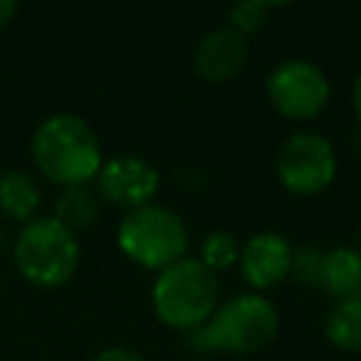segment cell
Segmentation results:
<instances>
[{"label": "cell", "mask_w": 361, "mask_h": 361, "mask_svg": "<svg viewBox=\"0 0 361 361\" xmlns=\"http://www.w3.org/2000/svg\"><path fill=\"white\" fill-rule=\"evenodd\" d=\"M31 152L39 172L65 186H85L102 169V144L93 127L71 113L45 118L31 138Z\"/></svg>", "instance_id": "cell-1"}, {"label": "cell", "mask_w": 361, "mask_h": 361, "mask_svg": "<svg viewBox=\"0 0 361 361\" xmlns=\"http://www.w3.org/2000/svg\"><path fill=\"white\" fill-rule=\"evenodd\" d=\"M276 307L265 296L237 293L228 302H223L203 324L189 330V344L195 350L254 353L276 336Z\"/></svg>", "instance_id": "cell-2"}, {"label": "cell", "mask_w": 361, "mask_h": 361, "mask_svg": "<svg viewBox=\"0 0 361 361\" xmlns=\"http://www.w3.org/2000/svg\"><path fill=\"white\" fill-rule=\"evenodd\" d=\"M217 276L200 259H178L175 265L158 271L152 285L155 316L180 330H195L203 324L217 305Z\"/></svg>", "instance_id": "cell-3"}, {"label": "cell", "mask_w": 361, "mask_h": 361, "mask_svg": "<svg viewBox=\"0 0 361 361\" xmlns=\"http://www.w3.org/2000/svg\"><path fill=\"white\" fill-rule=\"evenodd\" d=\"M189 234L183 220L155 203L130 209L118 220V248L138 265L164 271L183 259Z\"/></svg>", "instance_id": "cell-4"}, {"label": "cell", "mask_w": 361, "mask_h": 361, "mask_svg": "<svg viewBox=\"0 0 361 361\" xmlns=\"http://www.w3.org/2000/svg\"><path fill=\"white\" fill-rule=\"evenodd\" d=\"M14 262L17 271L34 285H62L73 276L79 265L76 234L54 217L28 220L14 240Z\"/></svg>", "instance_id": "cell-5"}, {"label": "cell", "mask_w": 361, "mask_h": 361, "mask_svg": "<svg viewBox=\"0 0 361 361\" xmlns=\"http://www.w3.org/2000/svg\"><path fill=\"white\" fill-rule=\"evenodd\" d=\"M268 99L276 113L288 118H313L330 99V82L313 62L288 59L279 62L265 82Z\"/></svg>", "instance_id": "cell-6"}, {"label": "cell", "mask_w": 361, "mask_h": 361, "mask_svg": "<svg viewBox=\"0 0 361 361\" xmlns=\"http://www.w3.org/2000/svg\"><path fill=\"white\" fill-rule=\"evenodd\" d=\"M276 175L293 195H316L336 178L333 144L316 133L290 135L276 152Z\"/></svg>", "instance_id": "cell-7"}, {"label": "cell", "mask_w": 361, "mask_h": 361, "mask_svg": "<svg viewBox=\"0 0 361 361\" xmlns=\"http://www.w3.org/2000/svg\"><path fill=\"white\" fill-rule=\"evenodd\" d=\"M96 186L107 203L124 206L130 212L152 200L158 192V172L138 155H116L96 172Z\"/></svg>", "instance_id": "cell-8"}, {"label": "cell", "mask_w": 361, "mask_h": 361, "mask_svg": "<svg viewBox=\"0 0 361 361\" xmlns=\"http://www.w3.org/2000/svg\"><path fill=\"white\" fill-rule=\"evenodd\" d=\"M240 271H243V279L257 288V290H265V288H274L279 285L288 271H290V245L282 234H274V231H265V234H257L251 237L243 248H240Z\"/></svg>", "instance_id": "cell-9"}, {"label": "cell", "mask_w": 361, "mask_h": 361, "mask_svg": "<svg viewBox=\"0 0 361 361\" xmlns=\"http://www.w3.org/2000/svg\"><path fill=\"white\" fill-rule=\"evenodd\" d=\"M248 59V37L231 25L209 31L195 51V71L203 79L223 82L243 71Z\"/></svg>", "instance_id": "cell-10"}, {"label": "cell", "mask_w": 361, "mask_h": 361, "mask_svg": "<svg viewBox=\"0 0 361 361\" xmlns=\"http://www.w3.org/2000/svg\"><path fill=\"white\" fill-rule=\"evenodd\" d=\"M319 285L338 302L361 293V251L338 245L322 257Z\"/></svg>", "instance_id": "cell-11"}, {"label": "cell", "mask_w": 361, "mask_h": 361, "mask_svg": "<svg viewBox=\"0 0 361 361\" xmlns=\"http://www.w3.org/2000/svg\"><path fill=\"white\" fill-rule=\"evenodd\" d=\"M39 206V189L34 178L23 169L0 172V212L14 220H31Z\"/></svg>", "instance_id": "cell-12"}, {"label": "cell", "mask_w": 361, "mask_h": 361, "mask_svg": "<svg viewBox=\"0 0 361 361\" xmlns=\"http://www.w3.org/2000/svg\"><path fill=\"white\" fill-rule=\"evenodd\" d=\"M99 217V197L87 186H65L54 203V220H59L68 231L90 228Z\"/></svg>", "instance_id": "cell-13"}, {"label": "cell", "mask_w": 361, "mask_h": 361, "mask_svg": "<svg viewBox=\"0 0 361 361\" xmlns=\"http://www.w3.org/2000/svg\"><path fill=\"white\" fill-rule=\"evenodd\" d=\"M324 333L341 350H353V353L361 350V293L353 296V299L338 302L327 313Z\"/></svg>", "instance_id": "cell-14"}, {"label": "cell", "mask_w": 361, "mask_h": 361, "mask_svg": "<svg viewBox=\"0 0 361 361\" xmlns=\"http://www.w3.org/2000/svg\"><path fill=\"white\" fill-rule=\"evenodd\" d=\"M240 259V248H237V240L226 231H212L203 245H200V262L209 268V271H223V268H231L234 262Z\"/></svg>", "instance_id": "cell-15"}, {"label": "cell", "mask_w": 361, "mask_h": 361, "mask_svg": "<svg viewBox=\"0 0 361 361\" xmlns=\"http://www.w3.org/2000/svg\"><path fill=\"white\" fill-rule=\"evenodd\" d=\"M322 251L316 245H302L299 251H290V271L299 282L305 285H319V274H322Z\"/></svg>", "instance_id": "cell-16"}, {"label": "cell", "mask_w": 361, "mask_h": 361, "mask_svg": "<svg viewBox=\"0 0 361 361\" xmlns=\"http://www.w3.org/2000/svg\"><path fill=\"white\" fill-rule=\"evenodd\" d=\"M271 8V3H257V0H248V3H240L228 11V20H231V28L237 31H254L262 25V14Z\"/></svg>", "instance_id": "cell-17"}, {"label": "cell", "mask_w": 361, "mask_h": 361, "mask_svg": "<svg viewBox=\"0 0 361 361\" xmlns=\"http://www.w3.org/2000/svg\"><path fill=\"white\" fill-rule=\"evenodd\" d=\"M90 361H144L138 353L127 350V347H110V350H102L96 353Z\"/></svg>", "instance_id": "cell-18"}, {"label": "cell", "mask_w": 361, "mask_h": 361, "mask_svg": "<svg viewBox=\"0 0 361 361\" xmlns=\"http://www.w3.org/2000/svg\"><path fill=\"white\" fill-rule=\"evenodd\" d=\"M14 11H17V3L14 0H0V28L14 17Z\"/></svg>", "instance_id": "cell-19"}, {"label": "cell", "mask_w": 361, "mask_h": 361, "mask_svg": "<svg viewBox=\"0 0 361 361\" xmlns=\"http://www.w3.org/2000/svg\"><path fill=\"white\" fill-rule=\"evenodd\" d=\"M353 107H355V113L361 116V73L355 76V85H353Z\"/></svg>", "instance_id": "cell-20"}]
</instances>
